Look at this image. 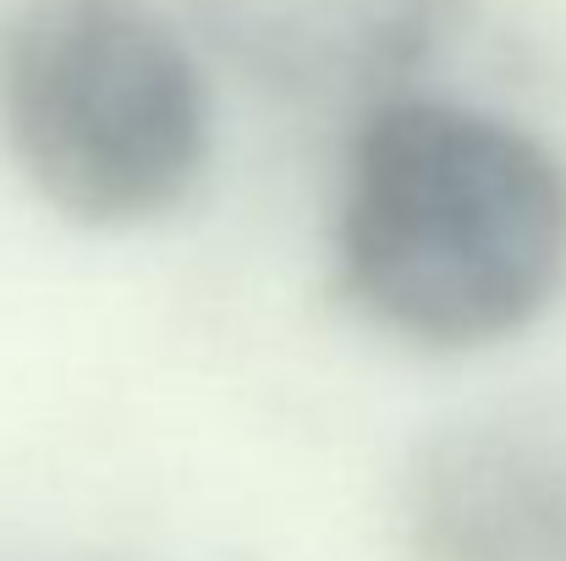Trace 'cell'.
<instances>
[{"label": "cell", "instance_id": "obj_3", "mask_svg": "<svg viewBox=\"0 0 566 561\" xmlns=\"http://www.w3.org/2000/svg\"><path fill=\"white\" fill-rule=\"evenodd\" d=\"M412 561H566V391L440 429L407 479Z\"/></svg>", "mask_w": 566, "mask_h": 561}, {"label": "cell", "instance_id": "obj_4", "mask_svg": "<svg viewBox=\"0 0 566 561\" xmlns=\"http://www.w3.org/2000/svg\"><path fill=\"white\" fill-rule=\"evenodd\" d=\"M209 44L297 105H379L451 33L462 0H188Z\"/></svg>", "mask_w": 566, "mask_h": 561}, {"label": "cell", "instance_id": "obj_1", "mask_svg": "<svg viewBox=\"0 0 566 561\" xmlns=\"http://www.w3.org/2000/svg\"><path fill=\"white\" fill-rule=\"evenodd\" d=\"M336 248L385 331L440 353L506 342L566 287V166L517 122L390 94L353 138Z\"/></svg>", "mask_w": 566, "mask_h": 561}, {"label": "cell", "instance_id": "obj_2", "mask_svg": "<svg viewBox=\"0 0 566 561\" xmlns=\"http://www.w3.org/2000/svg\"><path fill=\"white\" fill-rule=\"evenodd\" d=\"M0 133L44 204L83 226H138L192 193L209 100L149 0H11Z\"/></svg>", "mask_w": 566, "mask_h": 561}]
</instances>
